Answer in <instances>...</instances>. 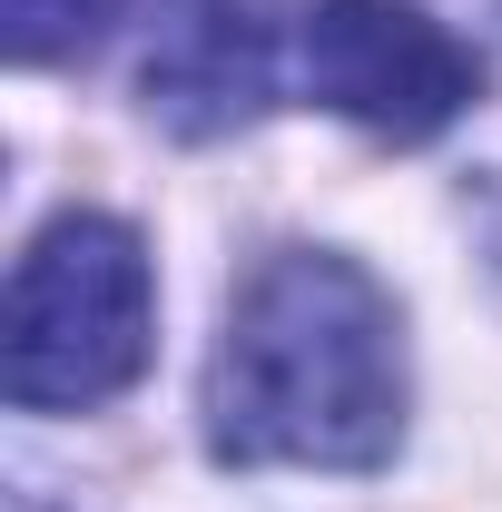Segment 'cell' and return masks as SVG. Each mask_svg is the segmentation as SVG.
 <instances>
[{"instance_id":"4","label":"cell","mask_w":502,"mask_h":512,"mask_svg":"<svg viewBox=\"0 0 502 512\" xmlns=\"http://www.w3.org/2000/svg\"><path fill=\"white\" fill-rule=\"evenodd\" d=\"M276 50H286V0H158L138 89L178 138H227L276 99Z\"/></svg>"},{"instance_id":"1","label":"cell","mask_w":502,"mask_h":512,"mask_svg":"<svg viewBox=\"0 0 502 512\" xmlns=\"http://www.w3.org/2000/svg\"><path fill=\"white\" fill-rule=\"evenodd\" d=\"M404 434V345L394 306L355 256L286 247L266 256L207 365V444L217 463H325L365 473Z\"/></svg>"},{"instance_id":"3","label":"cell","mask_w":502,"mask_h":512,"mask_svg":"<svg viewBox=\"0 0 502 512\" xmlns=\"http://www.w3.org/2000/svg\"><path fill=\"white\" fill-rule=\"evenodd\" d=\"M306 79L335 119L414 148V138L463 119L473 50L443 20H424L414 0H315L306 10Z\"/></svg>"},{"instance_id":"2","label":"cell","mask_w":502,"mask_h":512,"mask_svg":"<svg viewBox=\"0 0 502 512\" xmlns=\"http://www.w3.org/2000/svg\"><path fill=\"white\" fill-rule=\"evenodd\" d=\"M148 247L119 217H50L20 266H10V345H0V384L20 414H79L109 404L119 384L148 365Z\"/></svg>"},{"instance_id":"5","label":"cell","mask_w":502,"mask_h":512,"mask_svg":"<svg viewBox=\"0 0 502 512\" xmlns=\"http://www.w3.org/2000/svg\"><path fill=\"white\" fill-rule=\"evenodd\" d=\"M109 10H119V0H0V50L20 69L69 60V50H89V40L109 30Z\"/></svg>"}]
</instances>
